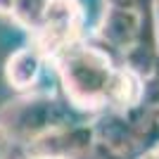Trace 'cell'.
<instances>
[{"mask_svg":"<svg viewBox=\"0 0 159 159\" xmlns=\"http://www.w3.org/2000/svg\"><path fill=\"white\" fill-rule=\"evenodd\" d=\"M57 62V74L62 79L66 95L79 107L107 105L116 66L107 48L86 43L81 38L52 57Z\"/></svg>","mask_w":159,"mask_h":159,"instance_id":"cell-1","label":"cell"},{"mask_svg":"<svg viewBox=\"0 0 159 159\" xmlns=\"http://www.w3.org/2000/svg\"><path fill=\"white\" fill-rule=\"evenodd\" d=\"M83 36L81 14L71 0H48V7L43 12V19L33 31V45L40 48L45 57L64 50Z\"/></svg>","mask_w":159,"mask_h":159,"instance_id":"cell-2","label":"cell"},{"mask_svg":"<svg viewBox=\"0 0 159 159\" xmlns=\"http://www.w3.org/2000/svg\"><path fill=\"white\" fill-rule=\"evenodd\" d=\"M152 7H157V5L145 7L143 12H135V10L109 5L105 17H102V21H100V26L95 29V36L102 40V48L124 52V57H126L133 48H135V43H138V38H140L143 17H145V12L152 10Z\"/></svg>","mask_w":159,"mask_h":159,"instance_id":"cell-3","label":"cell"},{"mask_svg":"<svg viewBox=\"0 0 159 159\" xmlns=\"http://www.w3.org/2000/svg\"><path fill=\"white\" fill-rule=\"evenodd\" d=\"M45 60L48 57L40 52V48H36L33 43L26 45V48H19V50L12 52L10 57H7V62H5V79H7V83L14 86V88H19V90L31 88L33 83L38 81Z\"/></svg>","mask_w":159,"mask_h":159,"instance_id":"cell-4","label":"cell"},{"mask_svg":"<svg viewBox=\"0 0 159 159\" xmlns=\"http://www.w3.org/2000/svg\"><path fill=\"white\" fill-rule=\"evenodd\" d=\"M48 7V0H17L12 10V21L24 31H36V26L43 19V12Z\"/></svg>","mask_w":159,"mask_h":159,"instance_id":"cell-5","label":"cell"},{"mask_svg":"<svg viewBox=\"0 0 159 159\" xmlns=\"http://www.w3.org/2000/svg\"><path fill=\"white\" fill-rule=\"evenodd\" d=\"M71 2L76 5V10H79V14H81L83 31L90 29V31L95 33V29L100 26V21L105 17L109 2H107V0H71Z\"/></svg>","mask_w":159,"mask_h":159,"instance_id":"cell-6","label":"cell"},{"mask_svg":"<svg viewBox=\"0 0 159 159\" xmlns=\"http://www.w3.org/2000/svg\"><path fill=\"white\" fill-rule=\"evenodd\" d=\"M143 102L159 107V55L152 64V71L143 79Z\"/></svg>","mask_w":159,"mask_h":159,"instance_id":"cell-7","label":"cell"},{"mask_svg":"<svg viewBox=\"0 0 159 159\" xmlns=\"http://www.w3.org/2000/svg\"><path fill=\"white\" fill-rule=\"evenodd\" d=\"M14 5H17V0H0V14H5V17H12Z\"/></svg>","mask_w":159,"mask_h":159,"instance_id":"cell-8","label":"cell"},{"mask_svg":"<svg viewBox=\"0 0 159 159\" xmlns=\"http://www.w3.org/2000/svg\"><path fill=\"white\" fill-rule=\"evenodd\" d=\"M154 159H159V152H154Z\"/></svg>","mask_w":159,"mask_h":159,"instance_id":"cell-9","label":"cell"}]
</instances>
